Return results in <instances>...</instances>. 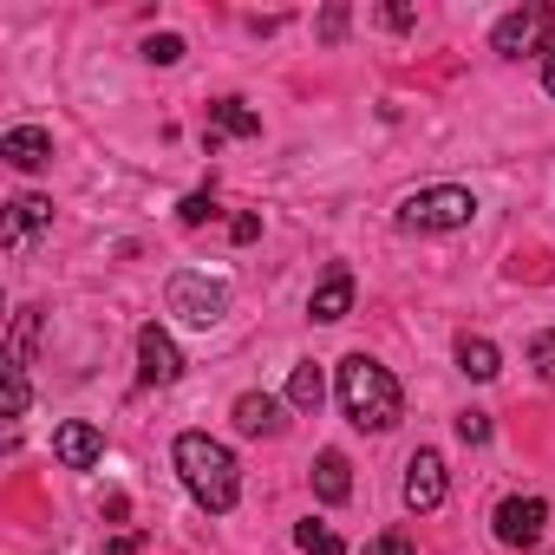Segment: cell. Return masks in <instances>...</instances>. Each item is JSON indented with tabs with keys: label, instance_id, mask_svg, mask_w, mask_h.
I'll return each mask as SVG.
<instances>
[{
	"label": "cell",
	"instance_id": "cell-30",
	"mask_svg": "<svg viewBox=\"0 0 555 555\" xmlns=\"http://www.w3.org/2000/svg\"><path fill=\"white\" fill-rule=\"evenodd\" d=\"M542 86L555 92V40H548V53H542Z\"/></svg>",
	"mask_w": 555,
	"mask_h": 555
},
{
	"label": "cell",
	"instance_id": "cell-7",
	"mask_svg": "<svg viewBox=\"0 0 555 555\" xmlns=\"http://www.w3.org/2000/svg\"><path fill=\"white\" fill-rule=\"evenodd\" d=\"M138 379L144 386H177L183 379V353H177V340L151 321V327H138Z\"/></svg>",
	"mask_w": 555,
	"mask_h": 555
},
{
	"label": "cell",
	"instance_id": "cell-13",
	"mask_svg": "<svg viewBox=\"0 0 555 555\" xmlns=\"http://www.w3.org/2000/svg\"><path fill=\"white\" fill-rule=\"evenodd\" d=\"M308 314H314V321H347V314H353V274H347V268H327V282L314 288Z\"/></svg>",
	"mask_w": 555,
	"mask_h": 555
},
{
	"label": "cell",
	"instance_id": "cell-6",
	"mask_svg": "<svg viewBox=\"0 0 555 555\" xmlns=\"http://www.w3.org/2000/svg\"><path fill=\"white\" fill-rule=\"evenodd\" d=\"M490 522H496V542H503V548H542V535H548V503H542V496H503Z\"/></svg>",
	"mask_w": 555,
	"mask_h": 555
},
{
	"label": "cell",
	"instance_id": "cell-12",
	"mask_svg": "<svg viewBox=\"0 0 555 555\" xmlns=\"http://www.w3.org/2000/svg\"><path fill=\"white\" fill-rule=\"evenodd\" d=\"M0 157H8L14 170H40V164H53V131H40V125H14L8 138H0Z\"/></svg>",
	"mask_w": 555,
	"mask_h": 555
},
{
	"label": "cell",
	"instance_id": "cell-22",
	"mask_svg": "<svg viewBox=\"0 0 555 555\" xmlns=\"http://www.w3.org/2000/svg\"><path fill=\"white\" fill-rule=\"evenodd\" d=\"M34 392H27V366H8V418H27Z\"/></svg>",
	"mask_w": 555,
	"mask_h": 555
},
{
	"label": "cell",
	"instance_id": "cell-10",
	"mask_svg": "<svg viewBox=\"0 0 555 555\" xmlns=\"http://www.w3.org/2000/svg\"><path fill=\"white\" fill-rule=\"evenodd\" d=\"M40 229H53V196H14V203H8V222H0V242H8V248H27Z\"/></svg>",
	"mask_w": 555,
	"mask_h": 555
},
{
	"label": "cell",
	"instance_id": "cell-4",
	"mask_svg": "<svg viewBox=\"0 0 555 555\" xmlns=\"http://www.w3.org/2000/svg\"><path fill=\"white\" fill-rule=\"evenodd\" d=\"M222 308H229V288H222V282H209V274H196V268L170 274V314H177V321H190V327H216Z\"/></svg>",
	"mask_w": 555,
	"mask_h": 555
},
{
	"label": "cell",
	"instance_id": "cell-25",
	"mask_svg": "<svg viewBox=\"0 0 555 555\" xmlns=\"http://www.w3.org/2000/svg\"><path fill=\"white\" fill-rule=\"evenodd\" d=\"M366 555H418V548H412V535H405V529H386V535H373V542H366Z\"/></svg>",
	"mask_w": 555,
	"mask_h": 555
},
{
	"label": "cell",
	"instance_id": "cell-8",
	"mask_svg": "<svg viewBox=\"0 0 555 555\" xmlns=\"http://www.w3.org/2000/svg\"><path fill=\"white\" fill-rule=\"evenodd\" d=\"M438 503H444V457L438 451H418L405 464V509L412 516H431Z\"/></svg>",
	"mask_w": 555,
	"mask_h": 555
},
{
	"label": "cell",
	"instance_id": "cell-23",
	"mask_svg": "<svg viewBox=\"0 0 555 555\" xmlns=\"http://www.w3.org/2000/svg\"><path fill=\"white\" fill-rule=\"evenodd\" d=\"M177 216H183L190 229H203V222L216 216V196H209V190H196V196H183V209H177Z\"/></svg>",
	"mask_w": 555,
	"mask_h": 555
},
{
	"label": "cell",
	"instance_id": "cell-17",
	"mask_svg": "<svg viewBox=\"0 0 555 555\" xmlns=\"http://www.w3.org/2000/svg\"><path fill=\"white\" fill-rule=\"evenodd\" d=\"M321 399H327V379H321L314 360H301V366L288 373V405H295V412H321Z\"/></svg>",
	"mask_w": 555,
	"mask_h": 555
},
{
	"label": "cell",
	"instance_id": "cell-2",
	"mask_svg": "<svg viewBox=\"0 0 555 555\" xmlns=\"http://www.w3.org/2000/svg\"><path fill=\"white\" fill-rule=\"evenodd\" d=\"M340 405H347V418H353L360 431H392L399 412H405V392H399V379H392L379 360L347 353V360H340Z\"/></svg>",
	"mask_w": 555,
	"mask_h": 555
},
{
	"label": "cell",
	"instance_id": "cell-21",
	"mask_svg": "<svg viewBox=\"0 0 555 555\" xmlns=\"http://www.w3.org/2000/svg\"><path fill=\"white\" fill-rule=\"evenodd\" d=\"M144 60H151V66H177V60H183V40H177V34H151V40H144Z\"/></svg>",
	"mask_w": 555,
	"mask_h": 555
},
{
	"label": "cell",
	"instance_id": "cell-3",
	"mask_svg": "<svg viewBox=\"0 0 555 555\" xmlns=\"http://www.w3.org/2000/svg\"><path fill=\"white\" fill-rule=\"evenodd\" d=\"M477 216V196L457 190V183H431V190H412L399 203V229H418V235H444V229H470Z\"/></svg>",
	"mask_w": 555,
	"mask_h": 555
},
{
	"label": "cell",
	"instance_id": "cell-14",
	"mask_svg": "<svg viewBox=\"0 0 555 555\" xmlns=\"http://www.w3.org/2000/svg\"><path fill=\"white\" fill-rule=\"evenodd\" d=\"M235 431H248V438H274V431H282V405H274L268 392H242V399H235Z\"/></svg>",
	"mask_w": 555,
	"mask_h": 555
},
{
	"label": "cell",
	"instance_id": "cell-11",
	"mask_svg": "<svg viewBox=\"0 0 555 555\" xmlns=\"http://www.w3.org/2000/svg\"><path fill=\"white\" fill-rule=\"evenodd\" d=\"M222 138H261V112H248V99H216V105H209V131H203V144L216 151Z\"/></svg>",
	"mask_w": 555,
	"mask_h": 555
},
{
	"label": "cell",
	"instance_id": "cell-1",
	"mask_svg": "<svg viewBox=\"0 0 555 555\" xmlns=\"http://www.w3.org/2000/svg\"><path fill=\"white\" fill-rule=\"evenodd\" d=\"M177 477H183V490H190L209 516H229L235 496H242L235 451H229L222 438H209V431H183V438H177Z\"/></svg>",
	"mask_w": 555,
	"mask_h": 555
},
{
	"label": "cell",
	"instance_id": "cell-9",
	"mask_svg": "<svg viewBox=\"0 0 555 555\" xmlns=\"http://www.w3.org/2000/svg\"><path fill=\"white\" fill-rule=\"evenodd\" d=\"M53 457H60L66 470H92V464L105 457V431L86 425V418H66V425L53 431Z\"/></svg>",
	"mask_w": 555,
	"mask_h": 555
},
{
	"label": "cell",
	"instance_id": "cell-28",
	"mask_svg": "<svg viewBox=\"0 0 555 555\" xmlns=\"http://www.w3.org/2000/svg\"><path fill=\"white\" fill-rule=\"evenodd\" d=\"M229 235H235V242H255V235H261V216H235Z\"/></svg>",
	"mask_w": 555,
	"mask_h": 555
},
{
	"label": "cell",
	"instance_id": "cell-26",
	"mask_svg": "<svg viewBox=\"0 0 555 555\" xmlns=\"http://www.w3.org/2000/svg\"><path fill=\"white\" fill-rule=\"evenodd\" d=\"M321 40H347V8H327L321 14Z\"/></svg>",
	"mask_w": 555,
	"mask_h": 555
},
{
	"label": "cell",
	"instance_id": "cell-29",
	"mask_svg": "<svg viewBox=\"0 0 555 555\" xmlns=\"http://www.w3.org/2000/svg\"><path fill=\"white\" fill-rule=\"evenodd\" d=\"M386 27H392V34H405V27H412V8H405V0H392V8H386Z\"/></svg>",
	"mask_w": 555,
	"mask_h": 555
},
{
	"label": "cell",
	"instance_id": "cell-18",
	"mask_svg": "<svg viewBox=\"0 0 555 555\" xmlns=\"http://www.w3.org/2000/svg\"><path fill=\"white\" fill-rule=\"evenodd\" d=\"M34 340H40V308H21L14 314V334H8V366H27L34 360Z\"/></svg>",
	"mask_w": 555,
	"mask_h": 555
},
{
	"label": "cell",
	"instance_id": "cell-27",
	"mask_svg": "<svg viewBox=\"0 0 555 555\" xmlns=\"http://www.w3.org/2000/svg\"><path fill=\"white\" fill-rule=\"evenodd\" d=\"M138 548H144V535H138V529H125V535H112V542H105V555H138Z\"/></svg>",
	"mask_w": 555,
	"mask_h": 555
},
{
	"label": "cell",
	"instance_id": "cell-5",
	"mask_svg": "<svg viewBox=\"0 0 555 555\" xmlns=\"http://www.w3.org/2000/svg\"><path fill=\"white\" fill-rule=\"evenodd\" d=\"M542 40H555V14L542 8V0H529V8L503 14V21H496V34H490V47H496L503 60H522V53H548Z\"/></svg>",
	"mask_w": 555,
	"mask_h": 555
},
{
	"label": "cell",
	"instance_id": "cell-19",
	"mask_svg": "<svg viewBox=\"0 0 555 555\" xmlns=\"http://www.w3.org/2000/svg\"><path fill=\"white\" fill-rule=\"evenodd\" d=\"M295 542H301V555H347V542H340L327 522H314V516L295 522Z\"/></svg>",
	"mask_w": 555,
	"mask_h": 555
},
{
	"label": "cell",
	"instance_id": "cell-20",
	"mask_svg": "<svg viewBox=\"0 0 555 555\" xmlns=\"http://www.w3.org/2000/svg\"><path fill=\"white\" fill-rule=\"evenodd\" d=\"M529 366H535V379H542V386H555V327L529 340Z\"/></svg>",
	"mask_w": 555,
	"mask_h": 555
},
{
	"label": "cell",
	"instance_id": "cell-15",
	"mask_svg": "<svg viewBox=\"0 0 555 555\" xmlns=\"http://www.w3.org/2000/svg\"><path fill=\"white\" fill-rule=\"evenodd\" d=\"M314 496H321V503H347V496H353V464H347L340 451H321V457H314Z\"/></svg>",
	"mask_w": 555,
	"mask_h": 555
},
{
	"label": "cell",
	"instance_id": "cell-16",
	"mask_svg": "<svg viewBox=\"0 0 555 555\" xmlns=\"http://www.w3.org/2000/svg\"><path fill=\"white\" fill-rule=\"evenodd\" d=\"M457 366H464L470 379H496V373H503V353H496V340L464 334V340H457Z\"/></svg>",
	"mask_w": 555,
	"mask_h": 555
},
{
	"label": "cell",
	"instance_id": "cell-24",
	"mask_svg": "<svg viewBox=\"0 0 555 555\" xmlns=\"http://www.w3.org/2000/svg\"><path fill=\"white\" fill-rule=\"evenodd\" d=\"M457 438L464 444H490V412H457Z\"/></svg>",
	"mask_w": 555,
	"mask_h": 555
}]
</instances>
